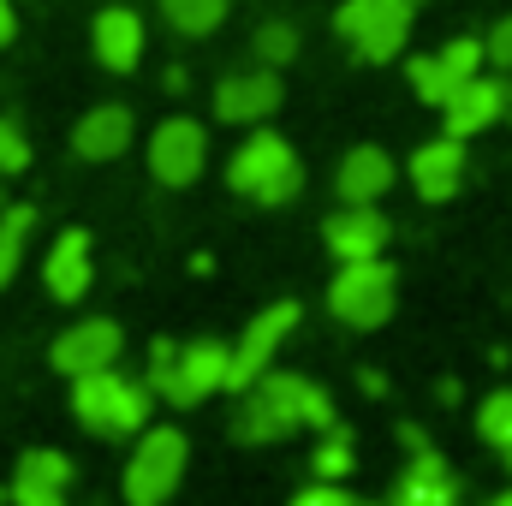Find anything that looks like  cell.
I'll return each instance as SVG.
<instances>
[{"instance_id":"obj_23","label":"cell","mask_w":512,"mask_h":506,"mask_svg":"<svg viewBox=\"0 0 512 506\" xmlns=\"http://www.w3.org/2000/svg\"><path fill=\"white\" fill-rule=\"evenodd\" d=\"M477 435L507 459V471H512V387H495V393L477 405Z\"/></svg>"},{"instance_id":"obj_13","label":"cell","mask_w":512,"mask_h":506,"mask_svg":"<svg viewBox=\"0 0 512 506\" xmlns=\"http://www.w3.org/2000/svg\"><path fill=\"white\" fill-rule=\"evenodd\" d=\"M441 120H447V137H477V131H489L495 120H507V84L501 78H489V72H477V78H465L447 102H441Z\"/></svg>"},{"instance_id":"obj_29","label":"cell","mask_w":512,"mask_h":506,"mask_svg":"<svg viewBox=\"0 0 512 506\" xmlns=\"http://www.w3.org/2000/svg\"><path fill=\"white\" fill-rule=\"evenodd\" d=\"M12 506H66V489H42V483L12 477Z\"/></svg>"},{"instance_id":"obj_15","label":"cell","mask_w":512,"mask_h":506,"mask_svg":"<svg viewBox=\"0 0 512 506\" xmlns=\"http://www.w3.org/2000/svg\"><path fill=\"white\" fill-rule=\"evenodd\" d=\"M411 185H417V197L423 203H447L459 185H465V143L459 137H429V143H417V155H411Z\"/></svg>"},{"instance_id":"obj_14","label":"cell","mask_w":512,"mask_h":506,"mask_svg":"<svg viewBox=\"0 0 512 506\" xmlns=\"http://www.w3.org/2000/svg\"><path fill=\"white\" fill-rule=\"evenodd\" d=\"M387 506H465V501H459V477H453V465H447L435 447H417L411 465L399 471L393 501Z\"/></svg>"},{"instance_id":"obj_20","label":"cell","mask_w":512,"mask_h":506,"mask_svg":"<svg viewBox=\"0 0 512 506\" xmlns=\"http://www.w3.org/2000/svg\"><path fill=\"white\" fill-rule=\"evenodd\" d=\"M352 465H358V447H352V435L334 423V429H322V441H316V453H310V477L316 483H346L352 477Z\"/></svg>"},{"instance_id":"obj_21","label":"cell","mask_w":512,"mask_h":506,"mask_svg":"<svg viewBox=\"0 0 512 506\" xmlns=\"http://www.w3.org/2000/svg\"><path fill=\"white\" fill-rule=\"evenodd\" d=\"M30 227H36V209H30V203L0 209V286L18 280V262H24V239H30Z\"/></svg>"},{"instance_id":"obj_10","label":"cell","mask_w":512,"mask_h":506,"mask_svg":"<svg viewBox=\"0 0 512 506\" xmlns=\"http://www.w3.org/2000/svg\"><path fill=\"white\" fill-rule=\"evenodd\" d=\"M120 352H126V334H120V322H108V316H90V322H78V328H66L60 340H54V352H48V364L60 370V376H96V370H114L120 364Z\"/></svg>"},{"instance_id":"obj_28","label":"cell","mask_w":512,"mask_h":506,"mask_svg":"<svg viewBox=\"0 0 512 506\" xmlns=\"http://www.w3.org/2000/svg\"><path fill=\"white\" fill-rule=\"evenodd\" d=\"M30 167V143H24V126L18 120H0V179L24 173Z\"/></svg>"},{"instance_id":"obj_11","label":"cell","mask_w":512,"mask_h":506,"mask_svg":"<svg viewBox=\"0 0 512 506\" xmlns=\"http://www.w3.org/2000/svg\"><path fill=\"white\" fill-rule=\"evenodd\" d=\"M322 239H328V256H340V262H376L382 245L393 239V227L376 203H340L322 221Z\"/></svg>"},{"instance_id":"obj_26","label":"cell","mask_w":512,"mask_h":506,"mask_svg":"<svg viewBox=\"0 0 512 506\" xmlns=\"http://www.w3.org/2000/svg\"><path fill=\"white\" fill-rule=\"evenodd\" d=\"M435 60L447 66V78H453V84H465V78H477V72L489 66V54H483V36H453V42H447Z\"/></svg>"},{"instance_id":"obj_5","label":"cell","mask_w":512,"mask_h":506,"mask_svg":"<svg viewBox=\"0 0 512 506\" xmlns=\"http://www.w3.org/2000/svg\"><path fill=\"white\" fill-rule=\"evenodd\" d=\"M185 465H191L185 429H173V423L143 429L126 459V506H167L173 489L185 483Z\"/></svg>"},{"instance_id":"obj_36","label":"cell","mask_w":512,"mask_h":506,"mask_svg":"<svg viewBox=\"0 0 512 506\" xmlns=\"http://www.w3.org/2000/svg\"><path fill=\"white\" fill-rule=\"evenodd\" d=\"M405 6H417V0H405Z\"/></svg>"},{"instance_id":"obj_33","label":"cell","mask_w":512,"mask_h":506,"mask_svg":"<svg viewBox=\"0 0 512 506\" xmlns=\"http://www.w3.org/2000/svg\"><path fill=\"white\" fill-rule=\"evenodd\" d=\"M483 506H512V489H501V495H489Z\"/></svg>"},{"instance_id":"obj_7","label":"cell","mask_w":512,"mask_h":506,"mask_svg":"<svg viewBox=\"0 0 512 506\" xmlns=\"http://www.w3.org/2000/svg\"><path fill=\"white\" fill-rule=\"evenodd\" d=\"M334 30L352 42L358 60H399V48L411 42V6L405 0H346L334 12Z\"/></svg>"},{"instance_id":"obj_4","label":"cell","mask_w":512,"mask_h":506,"mask_svg":"<svg viewBox=\"0 0 512 506\" xmlns=\"http://www.w3.org/2000/svg\"><path fill=\"white\" fill-rule=\"evenodd\" d=\"M149 381H131L120 370H96V376L72 381V417L102 435V441H120V435H137L149 429Z\"/></svg>"},{"instance_id":"obj_16","label":"cell","mask_w":512,"mask_h":506,"mask_svg":"<svg viewBox=\"0 0 512 506\" xmlns=\"http://www.w3.org/2000/svg\"><path fill=\"white\" fill-rule=\"evenodd\" d=\"M393 155H387L382 143H358V149H346L340 155V167H334V191H340V203H382L387 191H393Z\"/></svg>"},{"instance_id":"obj_12","label":"cell","mask_w":512,"mask_h":506,"mask_svg":"<svg viewBox=\"0 0 512 506\" xmlns=\"http://www.w3.org/2000/svg\"><path fill=\"white\" fill-rule=\"evenodd\" d=\"M280 102H286V90H280V72H233V78H221L215 84V120H227V126H262L268 114H280Z\"/></svg>"},{"instance_id":"obj_9","label":"cell","mask_w":512,"mask_h":506,"mask_svg":"<svg viewBox=\"0 0 512 506\" xmlns=\"http://www.w3.org/2000/svg\"><path fill=\"white\" fill-rule=\"evenodd\" d=\"M203 167H209V131L197 126V120L173 114V120H161V126H155V137H149V173H155L167 191L197 185V179H203Z\"/></svg>"},{"instance_id":"obj_18","label":"cell","mask_w":512,"mask_h":506,"mask_svg":"<svg viewBox=\"0 0 512 506\" xmlns=\"http://www.w3.org/2000/svg\"><path fill=\"white\" fill-rule=\"evenodd\" d=\"M90 48L108 72H137L143 60V18L131 6H102L96 24H90Z\"/></svg>"},{"instance_id":"obj_2","label":"cell","mask_w":512,"mask_h":506,"mask_svg":"<svg viewBox=\"0 0 512 506\" xmlns=\"http://www.w3.org/2000/svg\"><path fill=\"white\" fill-rule=\"evenodd\" d=\"M227 346L221 340H185V346H173V340H155L149 346V393H161L167 405H179V411H191V405H203L209 393H221L227 387Z\"/></svg>"},{"instance_id":"obj_32","label":"cell","mask_w":512,"mask_h":506,"mask_svg":"<svg viewBox=\"0 0 512 506\" xmlns=\"http://www.w3.org/2000/svg\"><path fill=\"white\" fill-rule=\"evenodd\" d=\"M18 36V12H12V0H0V48Z\"/></svg>"},{"instance_id":"obj_6","label":"cell","mask_w":512,"mask_h":506,"mask_svg":"<svg viewBox=\"0 0 512 506\" xmlns=\"http://www.w3.org/2000/svg\"><path fill=\"white\" fill-rule=\"evenodd\" d=\"M393 304H399V274L387 268L382 256L376 262H340V274L328 280V316L358 328V334L382 328L393 316Z\"/></svg>"},{"instance_id":"obj_30","label":"cell","mask_w":512,"mask_h":506,"mask_svg":"<svg viewBox=\"0 0 512 506\" xmlns=\"http://www.w3.org/2000/svg\"><path fill=\"white\" fill-rule=\"evenodd\" d=\"M483 54H489V66H501V72H512V18H501L489 36H483Z\"/></svg>"},{"instance_id":"obj_19","label":"cell","mask_w":512,"mask_h":506,"mask_svg":"<svg viewBox=\"0 0 512 506\" xmlns=\"http://www.w3.org/2000/svg\"><path fill=\"white\" fill-rule=\"evenodd\" d=\"M72 149H78V161H120L131 149V114L120 102L90 108V114L72 126Z\"/></svg>"},{"instance_id":"obj_35","label":"cell","mask_w":512,"mask_h":506,"mask_svg":"<svg viewBox=\"0 0 512 506\" xmlns=\"http://www.w3.org/2000/svg\"><path fill=\"white\" fill-rule=\"evenodd\" d=\"M352 506H382V501H352Z\"/></svg>"},{"instance_id":"obj_24","label":"cell","mask_w":512,"mask_h":506,"mask_svg":"<svg viewBox=\"0 0 512 506\" xmlns=\"http://www.w3.org/2000/svg\"><path fill=\"white\" fill-rule=\"evenodd\" d=\"M405 78H411L417 102H429V108H441V102H447V96L459 90V84L447 78V66L435 60V54H411V60H405Z\"/></svg>"},{"instance_id":"obj_34","label":"cell","mask_w":512,"mask_h":506,"mask_svg":"<svg viewBox=\"0 0 512 506\" xmlns=\"http://www.w3.org/2000/svg\"><path fill=\"white\" fill-rule=\"evenodd\" d=\"M507 120H512V84H507Z\"/></svg>"},{"instance_id":"obj_8","label":"cell","mask_w":512,"mask_h":506,"mask_svg":"<svg viewBox=\"0 0 512 506\" xmlns=\"http://www.w3.org/2000/svg\"><path fill=\"white\" fill-rule=\"evenodd\" d=\"M292 328H298V304H292V298H280V304H268L262 316H251V328L239 334V346H233V358H227V387L245 393L256 376H268L274 358H280V346L292 340Z\"/></svg>"},{"instance_id":"obj_25","label":"cell","mask_w":512,"mask_h":506,"mask_svg":"<svg viewBox=\"0 0 512 506\" xmlns=\"http://www.w3.org/2000/svg\"><path fill=\"white\" fill-rule=\"evenodd\" d=\"M18 477H24V483H42V489H66V483H72V459L54 453V447H30V453L18 459Z\"/></svg>"},{"instance_id":"obj_31","label":"cell","mask_w":512,"mask_h":506,"mask_svg":"<svg viewBox=\"0 0 512 506\" xmlns=\"http://www.w3.org/2000/svg\"><path fill=\"white\" fill-rule=\"evenodd\" d=\"M292 506H352L346 483H310L304 495H292Z\"/></svg>"},{"instance_id":"obj_22","label":"cell","mask_w":512,"mask_h":506,"mask_svg":"<svg viewBox=\"0 0 512 506\" xmlns=\"http://www.w3.org/2000/svg\"><path fill=\"white\" fill-rule=\"evenodd\" d=\"M161 18L179 36H215L227 24V0H161Z\"/></svg>"},{"instance_id":"obj_17","label":"cell","mask_w":512,"mask_h":506,"mask_svg":"<svg viewBox=\"0 0 512 506\" xmlns=\"http://www.w3.org/2000/svg\"><path fill=\"white\" fill-rule=\"evenodd\" d=\"M90 280H96V262H90V233H84V227H66V233L54 239L48 262H42V286H48L60 304H78V298L90 292Z\"/></svg>"},{"instance_id":"obj_3","label":"cell","mask_w":512,"mask_h":506,"mask_svg":"<svg viewBox=\"0 0 512 506\" xmlns=\"http://www.w3.org/2000/svg\"><path fill=\"white\" fill-rule=\"evenodd\" d=\"M227 191L251 197L262 209H280V203H292V197L304 191V161L292 155L286 137L251 131V137L233 149V161H227Z\"/></svg>"},{"instance_id":"obj_27","label":"cell","mask_w":512,"mask_h":506,"mask_svg":"<svg viewBox=\"0 0 512 506\" xmlns=\"http://www.w3.org/2000/svg\"><path fill=\"white\" fill-rule=\"evenodd\" d=\"M256 54H262V66H286V60H298V30L268 18V24L256 30Z\"/></svg>"},{"instance_id":"obj_1","label":"cell","mask_w":512,"mask_h":506,"mask_svg":"<svg viewBox=\"0 0 512 506\" xmlns=\"http://www.w3.org/2000/svg\"><path fill=\"white\" fill-rule=\"evenodd\" d=\"M298 429H334V399L298 370H268L239 393L233 411V441L239 447H268Z\"/></svg>"}]
</instances>
